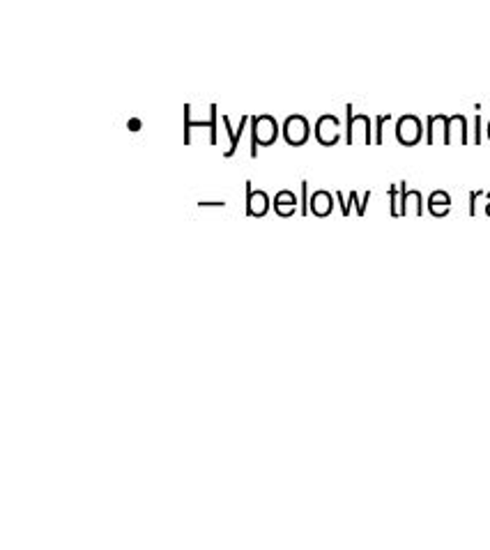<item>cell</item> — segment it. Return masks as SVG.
Wrapping results in <instances>:
<instances>
[{
  "instance_id": "obj_11",
  "label": "cell",
  "mask_w": 490,
  "mask_h": 550,
  "mask_svg": "<svg viewBox=\"0 0 490 550\" xmlns=\"http://www.w3.org/2000/svg\"><path fill=\"white\" fill-rule=\"evenodd\" d=\"M389 118H392V115H380V118H377V123H376V143H377V146L383 143V127Z\"/></svg>"
},
{
  "instance_id": "obj_14",
  "label": "cell",
  "mask_w": 490,
  "mask_h": 550,
  "mask_svg": "<svg viewBox=\"0 0 490 550\" xmlns=\"http://www.w3.org/2000/svg\"><path fill=\"white\" fill-rule=\"evenodd\" d=\"M336 199H339V203H341V210H343V215L348 216V212H351V203H343V194H336Z\"/></svg>"
},
{
  "instance_id": "obj_6",
  "label": "cell",
  "mask_w": 490,
  "mask_h": 550,
  "mask_svg": "<svg viewBox=\"0 0 490 550\" xmlns=\"http://www.w3.org/2000/svg\"><path fill=\"white\" fill-rule=\"evenodd\" d=\"M270 210V196L265 191H254L251 180H247V216H265Z\"/></svg>"
},
{
  "instance_id": "obj_17",
  "label": "cell",
  "mask_w": 490,
  "mask_h": 550,
  "mask_svg": "<svg viewBox=\"0 0 490 550\" xmlns=\"http://www.w3.org/2000/svg\"><path fill=\"white\" fill-rule=\"evenodd\" d=\"M488 139H490V124H488Z\"/></svg>"
},
{
  "instance_id": "obj_13",
  "label": "cell",
  "mask_w": 490,
  "mask_h": 550,
  "mask_svg": "<svg viewBox=\"0 0 490 550\" xmlns=\"http://www.w3.org/2000/svg\"><path fill=\"white\" fill-rule=\"evenodd\" d=\"M474 143H477V146L481 143V118L479 115L474 118Z\"/></svg>"
},
{
  "instance_id": "obj_16",
  "label": "cell",
  "mask_w": 490,
  "mask_h": 550,
  "mask_svg": "<svg viewBox=\"0 0 490 550\" xmlns=\"http://www.w3.org/2000/svg\"><path fill=\"white\" fill-rule=\"evenodd\" d=\"M486 212H488V215H490V203H488V207H486Z\"/></svg>"
},
{
  "instance_id": "obj_10",
  "label": "cell",
  "mask_w": 490,
  "mask_h": 550,
  "mask_svg": "<svg viewBox=\"0 0 490 550\" xmlns=\"http://www.w3.org/2000/svg\"><path fill=\"white\" fill-rule=\"evenodd\" d=\"M224 124H226V131H228V139H231V148H228L226 152H224V157H232L237 152V146H240V140H237L235 130L231 127V120L224 118Z\"/></svg>"
},
{
  "instance_id": "obj_4",
  "label": "cell",
  "mask_w": 490,
  "mask_h": 550,
  "mask_svg": "<svg viewBox=\"0 0 490 550\" xmlns=\"http://www.w3.org/2000/svg\"><path fill=\"white\" fill-rule=\"evenodd\" d=\"M421 131H424L421 130V123L415 115H403L399 124H396V139L403 146H417L421 140Z\"/></svg>"
},
{
  "instance_id": "obj_7",
  "label": "cell",
  "mask_w": 490,
  "mask_h": 550,
  "mask_svg": "<svg viewBox=\"0 0 490 550\" xmlns=\"http://www.w3.org/2000/svg\"><path fill=\"white\" fill-rule=\"evenodd\" d=\"M275 212L279 216H292L297 212V196L283 190L275 196Z\"/></svg>"
},
{
  "instance_id": "obj_15",
  "label": "cell",
  "mask_w": 490,
  "mask_h": 550,
  "mask_svg": "<svg viewBox=\"0 0 490 550\" xmlns=\"http://www.w3.org/2000/svg\"><path fill=\"white\" fill-rule=\"evenodd\" d=\"M130 130L131 131H139L140 130V120L139 118H131L130 120Z\"/></svg>"
},
{
  "instance_id": "obj_5",
  "label": "cell",
  "mask_w": 490,
  "mask_h": 550,
  "mask_svg": "<svg viewBox=\"0 0 490 550\" xmlns=\"http://www.w3.org/2000/svg\"><path fill=\"white\" fill-rule=\"evenodd\" d=\"M316 139L320 146H336L341 139V123L334 115H323L316 124Z\"/></svg>"
},
{
  "instance_id": "obj_3",
  "label": "cell",
  "mask_w": 490,
  "mask_h": 550,
  "mask_svg": "<svg viewBox=\"0 0 490 550\" xmlns=\"http://www.w3.org/2000/svg\"><path fill=\"white\" fill-rule=\"evenodd\" d=\"M281 131H283V139H286L288 146L292 148L304 146L308 140V134H311V130H308V120L304 118V115H288L283 127H281Z\"/></svg>"
},
{
  "instance_id": "obj_9",
  "label": "cell",
  "mask_w": 490,
  "mask_h": 550,
  "mask_svg": "<svg viewBox=\"0 0 490 550\" xmlns=\"http://www.w3.org/2000/svg\"><path fill=\"white\" fill-rule=\"evenodd\" d=\"M452 207V199H449L447 191H433L431 199H428V210L435 216H444Z\"/></svg>"
},
{
  "instance_id": "obj_12",
  "label": "cell",
  "mask_w": 490,
  "mask_h": 550,
  "mask_svg": "<svg viewBox=\"0 0 490 550\" xmlns=\"http://www.w3.org/2000/svg\"><path fill=\"white\" fill-rule=\"evenodd\" d=\"M300 212H302L304 216L311 212V210H308V182H307V180H302V207H300Z\"/></svg>"
},
{
  "instance_id": "obj_8",
  "label": "cell",
  "mask_w": 490,
  "mask_h": 550,
  "mask_svg": "<svg viewBox=\"0 0 490 550\" xmlns=\"http://www.w3.org/2000/svg\"><path fill=\"white\" fill-rule=\"evenodd\" d=\"M332 207H334V199H332L329 191H316L311 196V212L316 216H327Z\"/></svg>"
},
{
  "instance_id": "obj_2",
  "label": "cell",
  "mask_w": 490,
  "mask_h": 550,
  "mask_svg": "<svg viewBox=\"0 0 490 550\" xmlns=\"http://www.w3.org/2000/svg\"><path fill=\"white\" fill-rule=\"evenodd\" d=\"M199 127V130H210V146H216L219 143V136H216V104L210 106V120H199L194 123L191 120V106H184V143L191 146V130Z\"/></svg>"
},
{
  "instance_id": "obj_1",
  "label": "cell",
  "mask_w": 490,
  "mask_h": 550,
  "mask_svg": "<svg viewBox=\"0 0 490 550\" xmlns=\"http://www.w3.org/2000/svg\"><path fill=\"white\" fill-rule=\"evenodd\" d=\"M279 139V124L272 115H254L251 118V159L258 157V146L267 148Z\"/></svg>"
}]
</instances>
